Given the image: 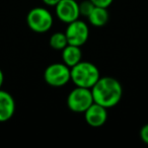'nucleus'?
<instances>
[{"mask_svg":"<svg viewBox=\"0 0 148 148\" xmlns=\"http://www.w3.org/2000/svg\"><path fill=\"white\" fill-rule=\"evenodd\" d=\"M44 79L50 86L62 87L71 80V68L63 62L50 64L44 72Z\"/></svg>","mask_w":148,"mask_h":148,"instance_id":"nucleus-4","label":"nucleus"},{"mask_svg":"<svg viewBox=\"0 0 148 148\" xmlns=\"http://www.w3.org/2000/svg\"><path fill=\"white\" fill-rule=\"evenodd\" d=\"M95 103L92 93L89 88L76 86L67 97V106L74 113H84Z\"/></svg>","mask_w":148,"mask_h":148,"instance_id":"nucleus-5","label":"nucleus"},{"mask_svg":"<svg viewBox=\"0 0 148 148\" xmlns=\"http://www.w3.org/2000/svg\"><path fill=\"white\" fill-rule=\"evenodd\" d=\"M56 15L64 23H70L80 17L77 0H61L55 6Z\"/></svg>","mask_w":148,"mask_h":148,"instance_id":"nucleus-7","label":"nucleus"},{"mask_svg":"<svg viewBox=\"0 0 148 148\" xmlns=\"http://www.w3.org/2000/svg\"><path fill=\"white\" fill-rule=\"evenodd\" d=\"M3 82H4V74H3L2 70L0 69V89H1V87H2Z\"/></svg>","mask_w":148,"mask_h":148,"instance_id":"nucleus-17","label":"nucleus"},{"mask_svg":"<svg viewBox=\"0 0 148 148\" xmlns=\"http://www.w3.org/2000/svg\"><path fill=\"white\" fill-rule=\"evenodd\" d=\"M15 112V101L12 95L0 89V123L7 122L13 117Z\"/></svg>","mask_w":148,"mask_h":148,"instance_id":"nucleus-9","label":"nucleus"},{"mask_svg":"<svg viewBox=\"0 0 148 148\" xmlns=\"http://www.w3.org/2000/svg\"><path fill=\"white\" fill-rule=\"evenodd\" d=\"M65 35L69 45L81 47L87 42L89 37V27L86 23L81 19H76L68 23Z\"/></svg>","mask_w":148,"mask_h":148,"instance_id":"nucleus-6","label":"nucleus"},{"mask_svg":"<svg viewBox=\"0 0 148 148\" xmlns=\"http://www.w3.org/2000/svg\"><path fill=\"white\" fill-rule=\"evenodd\" d=\"M140 138L145 144L148 145V124H145L140 130Z\"/></svg>","mask_w":148,"mask_h":148,"instance_id":"nucleus-15","label":"nucleus"},{"mask_svg":"<svg viewBox=\"0 0 148 148\" xmlns=\"http://www.w3.org/2000/svg\"><path fill=\"white\" fill-rule=\"evenodd\" d=\"M101 77L97 66L87 61H80L71 67V81L75 86L90 89Z\"/></svg>","mask_w":148,"mask_h":148,"instance_id":"nucleus-2","label":"nucleus"},{"mask_svg":"<svg viewBox=\"0 0 148 148\" xmlns=\"http://www.w3.org/2000/svg\"><path fill=\"white\" fill-rule=\"evenodd\" d=\"M49 44L52 49L56 50V51H62L68 45V41H67V38H66L65 33L58 32V33L53 34L50 37Z\"/></svg>","mask_w":148,"mask_h":148,"instance_id":"nucleus-12","label":"nucleus"},{"mask_svg":"<svg viewBox=\"0 0 148 148\" xmlns=\"http://www.w3.org/2000/svg\"><path fill=\"white\" fill-rule=\"evenodd\" d=\"M90 1L95 6L105 7V8H108V7L114 2V0H90Z\"/></svg>","mask_w":148,"mask_h":148,"instance_id":"nucleus-14","label":"nucleus"},{"mask_svg":"<svg viewBox=\"0 0 148 148\" xmlns=\"http://www.w3.org/2000/svg\"><path fill=\"white\" fill-rule=\"evenodd\" d=\"M109 11L108 8L105 7H99L95 6L90 14L87 16L88 21L92 27H101L105 25H107L108 21H109Z\"/></svg>","mask_w":148,"mask_h":148,"instance_id":"nucleus-11","label":"nucleus"},{"mask_svg":"<svg viewBox=\"0 0 148 148\" xmlns=\"http://www.w3.org/2000/svg\"><path fill=\"white\" fill-rule=\"evenodd\" d=\"M53 23L52 13L44 7H35L31 9L27 15V25L35 33H47L51 29Z\"/></svg>","mask_w":148,"mask_h":148,"instance_id":"nucleus-3","label":"nucleus"},{"mask_svg":"<svg viewBox=\"0 0 148 148\" xmlns=\"http://www.w3.org/2000/svg\"><path fill=\"white\" fill-rule=\"evenodd\" d=\"M95 103L110 109L121 101L123 97V86L119 80L111 76L99 77L90 88Z\"/></svg>","mask_w":148,"mask_h":148,"instance_id":"nucleus-1","label":"nucleus"},{"mask_svg":"<svg viewBox=\"0 0 148 148\" xmlns=\"http://www.w3.org/2000/svg\"><path fill=\"white\" fill-rule=\"evenodd\" d=\"M61 0H43V2L48 6H56Z\"/></svg>","mask_w":148,"mask_h":148,"instance_id":"nucleus-16","label":"nucleus"},{"mask_svg":"<svg viewBox=\"0 0 148 148\" xmlns=\"http://www.w3.org/2000/svg\"><path fill=\"white\" fill-rule=\"evenodd\" d=\"M62 61L70 68L82 61V51L80 47L68 44L62 50Z\"/></svg>","mask_w":148,"mask_h":148,"instance_id":"nucleus-10","label":"nucleus"},{"mask_svg":"<svg viewBox=\"0 0 148 148\" xmlns=\"http://www.w3.org/2000/svg\"><path fill=\"white\" fill-rule=\"evenodd\" d=\"M84 119L90 127H101L105 125L108 120V109L99 103H93L84 112Z\"/></svg>","mask_w":148,"mask_h":148,"instance_id":"nucleus-8","label":"nucleus"},{"mask_svg":"<svg viewBox=\"0 0 148 148\" xmlns=\"http://www.w3.org/2000/svg\"><path fill=\"white\" fill-rule=\"evenodd\" d=\"M95 5L91 2L90 0H83L82 2L79 3V12H80V15L87 17L90 14L92 9L95 8Z\"/></svg>","mask_w":148,"mask_h":148,"instance_id":"nucleus-13","label":"nucleus"}]
</instances>
